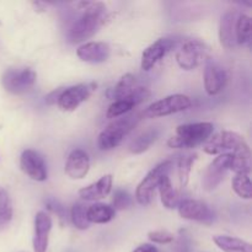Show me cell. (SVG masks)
Instances as JSON below:
<instances>
[{"mask_svg":"<svg viewBox=\"0 0 252 252\" xmlns=\"http://www.w3.org/2000/svg\"><path fill=\"white\" fill-rule=\"evenodd\" d=\"M81 16L71 25L68 32L70 43H80L91 38L106 19V5L100 1H89Z\"/></svg>","mask_w":252,"mask_h":252,"instance_id":"1","label":"cell"},{"mask_svg":"<svg viewBox=\"0 0 252 252\" xmlns=\"http://www.w3.org/2000/svg\"><path fill=\"white\" fill-rule=\"evenodd\" d=\"M214 132L211 122H198L181 125L176 128L174 137L167 140V145L172 149H192L208 142Z\"/></svg>","mask_w":252,"mask_h":252,"instance_id":"2","label":"cell"},{"mask_svg":"<svg viewBox=\"0 0 252 252\" xmlns=\"http://www.w3.org/2000/svg\"><path fill=\"white\" fill-rule=\"evenodd\" d=\"M140 120H142L140 113H133L113 120L98 134L97 147L100 148V150H112L117 148L123 142V139L137 127Z\"/></svg>","mask_w":252,"mask_h":252,"instance_id":"3","label":"cell"},{"mask_svg":"<svg viewBox=\"0 0 252 252\" xmlns=\"http://www.w3.org/2000/svg\"><path fill=\"white\" fill-rule=\"evenodd\" d=\"M228 150H233V154H235L240 152H249L250 147L243 135L233 130H223L209 138L208 142L203 145V152L209 155H220Z\"/></svg>","mask_w":252,"mask_h":252,"instance_id":"4","label":"cell"},{"mask_svg":"<svg viewBox=\"0 0 252 252\" xmlns=\"http://www.w3.org/2000/svg\"><path fill=\"white\" fill-rule=\"evenodd\" d=\"M171 167V160H165L148 172L147 176L140 181L137 189H135V199H137L138 203L142 204V206H148V204L152 203L160 180L165 175H169Z\"/></svg>","mask_w":252,"mask_h":252,"instance_id":"5","label":"cell"},{"mask_svg":"<svg viewBox=\"0 0 252 252\" xmlns=\"http://www.w3.org/2000/svg\"><path fill=\"white\" fill-rule=\"evenodd\" d=\"M96 83H83L61 90L57 97V106L64 112H73L83 102L88 101L96 91Z\"/></svg>","mask_w":252,"mask_h":252,"instance_id":"6","label":"cell"},{"mask_svg":"<svg viewBox=\"0 0 252 252\" xmlns=\"http://www.w3.org/2000/svg\"><path fill=\"white\" fill-rule=\"evenodd\" d=\"M191 106L192 101L189 96L175 94V95L166 96V97L155 101L144 111L143 116L148 118L166 117V116L189 110Z\"/></svg>","mask_w":252,"mask_h":252,"instance_id":"7","label":"cell"},{"mask_svg":"<svg viewBox=\"0 0 252 252\" xmlns=\"http://www.w3.org/2000/svg\"><path fill=\"white\" fill-rule=\"evenodd\" d=\"M37 74L31 68L9 69L1 78L5 90L14 95H21L31 90L36 84Z\"/></svg>","mask_w":252,"mask_h":252,"instance_id":"8","label":"cell"},{"mask_svg":"<svg viewBox=\"0 0 252 252\" xmlns=\"http://www.w3.org/2000/svg\"><path fill=\"white\" fill-rule=\"evenodd\" d=\"M207 56L206 44L198 39L186 41L176 53V62L185 70H193L201 65Z\"/></svg>","mask_w":252,"mask_h":252,"instance_id":"9","label":"cell"},{"mask_svg":"<svg viewBox=\"0 0 252 252\" xmlns=\"http://www.w3.org/2000/svg\"><path fill=\"white\" fill-rule=\"evenodd\" d=\"M231 153H224L218 155L204 171L202 176V186L206 191H214L226 176V172L230 170Z\"/></svg>","mask_w":252,"mask_h":252,"instance_id":"10","label":"cell"},{"mask_svg":"<svg viewBox=\"0 0 252 252\" xmlns=\"http://www.w3.org/2000/svg\"><path fill=\"white\" fill-rule=\"evenodd\" d=\"M150 95H152V93H150L149 89L143 88V86H137L128 96L121 98V100L113 101L110 105V107L107 108L106 117L110 118V120H116L118 117H122V116L130 112L133 108L137 107L138 105L148 100Z\"/></svg>","mask_w":252,"mask_h":252,"instance_id":"11","label":"cell"},{"mask_svg":"<svg viewBox=\"0 0 252 252\" xmlns=\"http://www.w3.org/2000/svg\"><path fill=\"white\" fill-rule=\"evenodd\" d=\"M179 214L181 218L191 221H198L203 224H212L214 221V212L208 204L197 199H184L177 204Z\"/></svg>","mask_w":252,"mask_h":252,"instance_id":"12","label":"cell"},{"mask_svg":"<svg viewBox=\"0 0 252 252\" xmlns=\"http://www.w3.org/2000/svg\"><path fill=\"white\" fill-rule=\"evenodd\" d=\"M20 167L24 174H26L30 179L34 181L43 182L48 177L46 162L36 150L26 149L22 152L21 158H20Z\"/></svg>","mask_w":252,"mask_h":252,"instance_id":"13","label":"cell"},{"mask_svg":"<svg viewBox=\"0 0 252 252\" xmlns=\"http://www.w3.org/2000/svg\"><path fill=\"white\" fill-rule=\"evenodd\" d=\"M204 89L208 95L214 96L218 95L226 85L228 81V74L226 70L221 65H219L217 62L208 59L204 68Z\"/></svg>","mask_w":252,"mask_h":252,"instance_id":"14","label":"cell"},{"mask_svg":"<svg viewBox=\"0 0 252 252\" xmlns=\"http://www.w3.org/2000/svg\"><path fill=\"white\" fill-rule=\"evenodd\" d=\"M176 42L171 38H159L144 49L142 54L140 66L143 70L149 71L158 62L161 61L170 51L175 47Z\"/></svg>","mask_w":252,"mask_h":252,"instance_id":"15","label":"cell"},{"mask_svg":"<svg viewBox=\"0 0 252 252\" xmlns=\"http://www.w3.org/2000/svg\"><path fill=\"white\" fill-rule=\"evenodd\" d=\"M52 230V218L46 212H38L34 217V230L32 246L33 252H47Z\"/></svg>","mask_w":252,"mask_h":252,"instance_id":"16","label":"cell"},{"mask_svg":"<svg viewBox=\"0 0 252 252\" xmlns=\"http://www.w3.org/2000/svg\"><path fill=\"white\" fill-rule=\"evenodd\" d=\"M90 170V158L83 149H74L65 162V174L71 180H81Z\"/></svg>","mask_w":252,"mask_h":252,"instance_id":"17","label":"cell"},{"mask_svg":"<svg viewBox=\"0 0 252 252\" xmlns=\"http://www.w3.org/2000/svg\"><path fill=\"white\" fill-rule=\"evenodd\" d=\"M111 48L105 42H88L76 49V56L79 59L86 63H103L108 59Z\"/></svg>","mask_w":252,"mask_h":252,"instance_id":"18","label":"cell"},{"mask_svg":"<svg viewBox=\"0 0 252 252\" xmlns=\"http://www.w3.org/2000/svg\"><path fill=\"white\" fill-rule=\"evenodd\" d=\"M112 175H105L94 184L79 189V197L84 201L95 202L105 198L112 191Z\"/></svg>","mask_w":252,"mask_h":252,"instance_id":"19","label":"cell"},{"mask_svg":"<svg viewBox=\"0 0 252 252\" xmlns=\"http://www.w3.org/2000/svg\"><path fill=\"white\" fill-rule=\"evenodd\" d=\"M238 19V12L226 11L221 16L220 24H219V39L220 44L226 49H231L236 46L235 38V24Z\"/></svg>","mask_w":252,"mask_h":252,"instance_id":"20","label":"cell"},{"mask_svg":"<svg viewBox=\"0 0 252 252\" xmlns=\"http://www.w3.org/2000/svg\"><path fill=\"white\" fill-rule=\"evenodd\" d=\"M214 244L224 252H252L250 243L235 236L216 235L213 238Z\"/></svg>","mask_w":252,"mask_h":252,"instance_id":"21","label":"cell"},{"mask_svg":"<svg viewBox=\"0 0 252 252\" xmlns=\"http://www.w3.org/2000/svg\"><path fill=\"white\" fill-rule=\"evenodd\" d=\"M135 88H137V79H135V76L132 75V74H125L120 79V81L107 91L106 96L110 100L117 101L129 95Z\"/></svg>","mask_w":252,"mask_h":252,"instance_id":"22","label":"cell"},{"mask_svg":"<svg viewBox=\"0 0 252 252\" xmlns=\"http://www.w3.org/2000/svg\"><path fill=\"white\" fill-rule=\"evenodd\" d=\"M116 211L111 206L105 203H95L90 206L86 211L89 223L106 224L115 219Z\"/></svg>","mask_w":252,"mask_h":252,"instance_id":"23","label":"cell"},{"mask_svg":"<svg viewBox=\"0 0 252 252\" xmlns=\"http://www.w3.org/2000/svg\"><path fill=\"white\" fill-rule=\"evenodd\" d=\"M160 135V129L158 128H149V129L144 130L140 133L129 145V152L132 154H142V153L147 152L153 143L157 142V139Z\"/></svg>","mask_w":252,"mask_h":252,"instance_id":"24","label":"cell"},{"mask_svg":"<svg viewBox=\"0 0 252 252\" xmlns=\"http://www.w3.org/2000/svg\"><path fill=\"white\" fill-rule=\"evenodd\" d=\"M158 189H159L162 206L166 209L176 208L177 204H179V197H177V192L175 191L174 186H172L169 175H165L161 177L159 185H158Z\"/></svg>","mask_w":252,"mask_h":252,"instance_id":"25","label":"cell"},{"mask_svg":"<svg viewBox=\"0 0 252 252\" xmlns=\"http://www.w3.org/2000/svg\"><path fill=\"white\" fill-rule=\"evenodd\" d=\"M230 170L236 175H250L251 172V152H240L231 154Z\"/></svg>","mask_w":252,"mask_h":252,"instance_id":"26","label":"cell"},{"mask_svg":"<svg viewBox=\"0 0 252 252\" xmlns=\"http://www.w3.org/2000/svg\"><path fill=\"white\" fill-rule=\"evenodd\" d=\"M236 44H246L251 39V17L246 14L238 15L235 24Z\"/></svg>","mask_w":252,"mask_h":252,"instance_id":"27","label":"cell"},{"mask_svg":"<svg viewBox=\"0 0 252 252\" xmlns=\"http://www.w3.org/2000/svg\"><path fill=\"white\" fill-rule=\"evenodd\" d=\"M196 160H197L196 154H187V155H182V157H180L179 162H177V167H179L180 185H181L182 189H185V187L189 185L192 166H193Z\"/></svg>","mask_w":252,"mask_h":252,"instance_id":"28","label":"cell"},{"mask_svg":"<svg viewBox=\"0 0 252 252\" xmlns=\"http://www.w3.org/2000/svg\"><path fill=\"white\" fill-rule=\"evenodd\" d=\"M234 192L243 199H250L252 197V184L249 175H236L231 181Z\"/></svg>","mask_w":252,"mask_h":252,"instance_id":"29","label":"cell"},{"mask_svg":"<svg viewBox=\"0 0 252 252\" xmlns=\"http://www.w3.org/2000/svg\"><path fill=\"white\" fill-rule=\"evenodd\" d=\"M12 219V203L6 189L0 186V228H4Z\"/></svg>","mask_w":252,"mask_h":252,"instance_id":"30","label":"cell"},{"mask_svg":"<svg viewBox=\"0 0 252 252\" xmlns=\"http://www.w3.org/2000/svg\"><path fill=\"white\" fill-rule=\"evenodd\" d=\"M86 211L88 208H85V206L81 203H75L70 209L71 223L79 230H86L90 226L88 217H86Z\"/></svg>","mask_w":252,"mask_h":252,"instance_id":"31","label":"cell"},{"mask_svg":"<svg viewBox=\"0 0 252 252\" xmlns=\"http://www.w3.org/2000/svg\"><path fill=\"white\" fill-rule=\"evenodd\" d=\"M133 204V198L127 191H123V189H117V191L113 193L112 198V208L115 211H125V209L130 208Z\"/></svg>","mask_w":252,"mask_h":252,"instance_id":"32","label":"cell"},{"mask_svg":"<svg viewBox=\"0 0 252 252\" xmlns=\"http://www.w3.org/2000/svg\"><path fill=\"white\" fill-rule=\"evenodd\" d=\"M148 238L150 241L155 244H161V245H166V244H171L175 240L174 234H171L170 231L166 230H155L150 231L148 234Z\"/></svg>","mask_w":252,"mask_h":252,"instance_id":"33","label":"cell"},{"mask_svg":"<svg viewBox=\"0 0 252 252\" xmlns=\"http://www.w3.org/2000/svg\"><path fill=\"white\" fill-rule=\"evenodd\" d=\"M46 206H47V209H49V211H52L53 213H56L62 220L65 219V209H64V207L62 206L57 199L48 198L46 201Z\"/></svg>","mask_w":252,"mask_h":252,"instance_id":"34","label":"cell"},{"mask_svg":"<svg viewBox=\"0 0 252 252\" xmlns=\"http://www.w3.org/2000/svg\"><path fill=\"white\" fill-rule=\"evenodd\" d=\"M191 250V241L189 238L185 234H181L177 239L176 246H175V252H189Z\"/></svg>","mask_w":252,"mask_h":252,"instance_id":"35","label":"cell"},{"mask_svg":"<svg viewBox=\"0 0 252 252\" xmlns=\"http://www.w3.org/2000/svg\"><path fill=\"white\" fill-rule=\"evenodd\" d=\"M133 252H158V249L152 244H143V245L138 246Z\"/></svg>","mask_w":252,"mask_h":252,"instance_id":"36","label":"cell"}]
</instances>
